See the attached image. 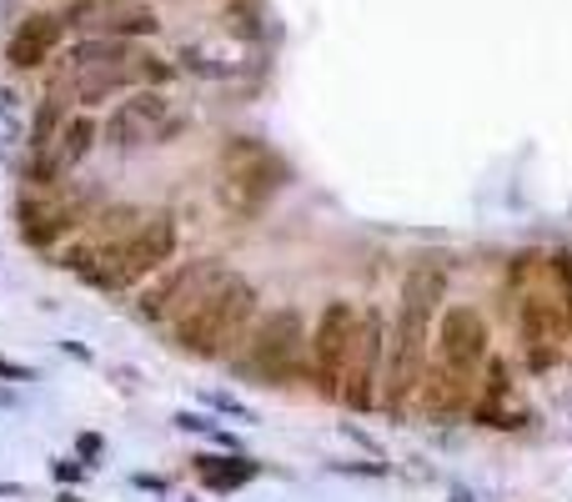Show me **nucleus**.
I'll use <instances>...</instances> for the list:
<instances>
[{"mask_svg": "<svg viewBox=\"0 0 572 502\" xmlns=\"http://www.w3.org/2000/svg\"><path fill=\"white\" fill-rule=\"evenodd\" d=\"M447 306V266L443 262H416L402 277V297H397V317L387 331V367H382V407L391 417H402L422 397L432 367V337H437V317Z\"/></svg>", "mask_w": 572, "mask_h": 502, "instance_id": "f257e3e1", "label": "nucleus"}, {"mask_svg": "<svg viewBox=\"0 0 572 502\" xmlns=\"http://www.w3.org/2000/svg\"><path fill=\"white\" fill-rule=\"evenodd\" d=\"M487 362H493V331L477 306H443L437 317V337H432V367L427 382H422V412L437 417V423H452V417H468L477 407L482 377H487Z\"/></svg>", "mask_w": 572, "mask_h": 502, "instance_id": "f03ea898", "label": "nucleus"}, {"mask_svg": "<svg viewBox=\"0 0 572 502\" xmlns=\"http://www.w3.org/2000/svg\"><path fill=\"white\" fill-rule=\"evenodd\" d=\"M176 256V222L171 216H141V222L121 231V237H86L76 247H65L61 266L76 272L86 287L126 291L136 281L157 277L161 266Z\"/></svg>", "mask_w": 572, "mask_h": 502, "instance_id": "7ed1b4c3", "label": "nucleus"}, {"mask_svg": "<svg viewBox=\"0 0 572 502\" xmlns=\"http://www.w3.org/2000/svg\"><path fill=\"white\" fill-rule=\"evenodd\" d=\"M508 291H512V306H518L522 362H527L533 377H547L572 342L568 312H562L552 277H547V251H522L518 262L508 266Z\"/></svg>", "mask_w": 572, "mask_h": 502, "instance_id": "20e7f679", "label": "nucleus"}, {"mask_svg": "<svg viewBox=\"0 0 572 502\" xmlns=\"http://www.w3.org/2000/svg\"><path fill=\"white\" fill-rule=\"evenodd\" d=\"M251 327H257V287L226 266L222 281L196 306H186L166 331L182 352H191L201 362H216V357H232L236 347L251 337Z\"/></svg>", "mask_w": 572, "mask_h": 502, "instance_id": "39448f33", "label": "nucleus"}, {"mask_svg": "<svg viewBox=\"0 0 572 502\" xmlns=\"http://www.w3.org/2000/svg\"><path fill=\"white\" fill-rule=\"evenodd\" d=\"M282 176L286 172L272 146L257 136H232L222 146V161H216V201L236 222H247V216L266 212V201L282 191Z\"/></svg>", "mask_w": 572, "mask_h": 502, "instance_id": "423d86ee", "label": "nucleus"}, {"mask_svg": "<svg viewBox=\"0 0 572 502\" xmlns=\"http://www.w3.org/2000/svg\"><path fill=\"white\" fill-rule=\"evenodd\" d=\"M247 372H257L261 382H272V387H286V382H297L301 372H312V331H307L297 306H272L251 327Z\"/></svg>", "mask_w": 572, "mask_h": 502, "instance_id": "0eeeda50", "label": "nucleus"}, {"mask_svg": "<svg viewBox=\"0 0 572 502\" xmlns=\"http://www.w3.org/2000/svg\"><path fill=\"white\" fill-rule=\"evenodd\" d=\"M357 322H362V306L337 297V302L322 306V317L312 327V377L322 387V397H337V402H341V382H347V357H351V342H357Z\"/></svg>", "mask_w": 572, "mask_h": 502, "instance_id": "6e6552de", "label": "nucleus"}, {"mask_svg": "<svg viewBox=\"0 0 572 502\" xmlns=\"http://www.w3.org/2000/svg\"><path fill=\"white\" fill-rule=\"evenodd\" d=\"M382 367H387V317L377 306H362L357 342L347 357V382H341V402L351 412H372L382 402Z\"/></svg>", "mask_w": 572, "mask_h": 502, "instance_id": "1a4fd4ad", "label": "nucleus"}, {"mask_svg": "<svg viewBox=\"0 0 572 502\" xmlns=\"http://www.w3.org/2000/svg\"><path fill=\"white\" fill-rule=\"evenodd\" d=\"M226 266L211 262V256H196V262H182L176 272H166V277L157 281V287L141 291V302H136V312H141L146 322H157V327H171V322L182 317L186 306H196L201 297H207L216 281H222Z\"/></svg>", "mask_w": 572, "mask_h": 502, "instance_id": "9d476101", "label": "nucleus"}, {"mask_svg": "<svg viewBox=\"0 0 572 502\" xmlns=\"http://www.w3.org/2000/svg\"><path fill=\"white\" fill-rule=\"evenodd\" d=\"M176 126V111L161 91H130L111 116H105L101 136L105 146H116V151H136V146H157L171 136Z\"/></svg>", "mask_w": 572, "mask_h": 502, "instance_id": "9b49d317", "label": "nucleus"}, {"mask_svg": "<svg viewBox=\"0 0 572 502\" xmlns=\"http://www.w3.org/2000/svg\"><path fill=\"white\" fill-rule=\"evenodd\" d=\"M61 40H65V21H61V15H51V11L26 15V21L15 26L11 46H5V66H11V71H36V66H46Z\"/></svg>", "mask_w": 572, "mask_h": 502, "instance_id": "f8f14e48", "label": "nucleus"}, {"mask_svg": "<svg viewBox=\"0 0 572 502\" xmlns=\"http://www.w3.org/2000/svg\"><path fill=\"white\" fill-rule=\"evenodd\" d=\"M96 116H71L61 126V136H55L46 151H40V176H61L71 172V166H80V161L96 151Z\"/></svg>", "mask_w": 572, "mask_h": 502, "instance_id": "ddd939ff", "label": "nucleus"}, {"mask_svg": "<svg viewBox=\"0 0 572 502\" xmlns=\"http://www.w3.org/2000/svg\"><path fill=\"white\" fill-rule=\"evenodd\" d=\"M80 226V206L76 201H21V231L30 247H51L55 237L76 231Z\"/></svg>", "mask_w": 572, "mask_h": 502, "instance_id": "4468645a", "label": "nucleus"}, {"mask_svg": "<svg viewBox=\"0 0 572 502\" xmlns=\"http://www.w3.org/2000/svg\"><path fill=\"white\" fill-rule=\"evenodd\" d=\"M226 463H232V457H201V482H207V488H241V482L257 473V467L241 463V457H236V467H226Z\"/></svg>", "mask_w": 572, "mask_h": 502, "instance_id": "2eb2a0df", "label": "nucleus"}, {"mask_svg": "<svg viewBox=\"0 0 572 502\" xmlns=\"http://www.w3.org/2000/svg\"><path fill=\"white\" fill-rule=\"evenodd\" d=\"M547 277H552V291H558L562 312H568V327H572V251L568 247L547 251Z\"/></svg>", "mask_w": 572, "mask_h": 502, "instance_id": "dca6fc26", "label": "nucleus"}, {"mask_svg": "<svg viewBox=\"0 0 572 502\" xmlns=\"http://www.w3.org/2000/svg\"><path fill=\"white\" fill-rule=\"evenodd\" d=\"M111 36H157V15L151 11H121L111 15Z\"/></svg>", "mask_w": 572, "mask_h": 502, "instance_id": "f3484780", "label": "nucleus"}]
</instances>
